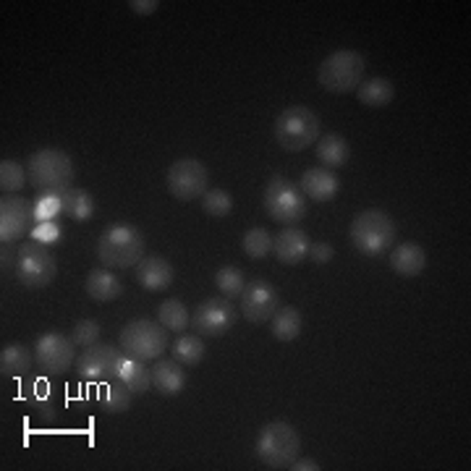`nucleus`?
Masks as SVG:
<instances>
[{
  "label": "nucleus",
  "mask_w": 471,
  "mask_h": 471,
  "mask_svg": "<svg viewBox=\"0 0 471 471\" xmlns=\"http://www.w3.org/2000/svg\"><path fill=\"white\" fill-rule=\"evenodd\" d=\"M147 254V239L136 225L116 222L102 231L97 239V259L108 270H128L142 262Z\"/></svg>",
  "instance_id": "obj_1"
},
{
  "label": "nucleus",
  "mask_w": 471,
  "mask_h": 471,
  "mask_svg": "<svg viewBox=\"0 0 471 471\" xmlns=\"http://www.w3.org/2000/svg\"><path fill=\"white\" fill-rule=\"evenodd\" d=\"M27 173H30V184L42 194H56L63 196L68 188H74V160L68 153H63L58 147H45L31 153L27 160Z\"/></svg>",
  "instance_id": "obj_2"
},
{
  "label": "nucleus",
  "mask_w": 471,
  "mask_h": 471,
  "mask_svg": "<svg viewBox=\"0 0 471 471\" xmlns=\"http://www.w3.org/2000/svg\"><path fill=\"white\" fill-rule=\"evenodd\" d=\"M299 450H301V438L293 430V424H288L285 419L265 424L254 445V453L265 469H288L299 458Z\"/></svg>",
  "instance_id": "obj_3"
},
{
  "label": "nucleus",
  "mask_w": 471,
  "mask_h": 471,
  "mask_svg": "<svg viewBox=\"0 0 471 471\" xmlns=\"http://www.w3.org/2000/svg\"><path fill=\"white\" fill-rule=\"evenodd\" d=\"M396 236H398L396 220L377 207L359 213L348 225V239H351L353 249L362 251L364 257H379L382 251L393 247Z\"/></svg>",
  "instance_id": "obj_4"
},
{
  "label": "nucleus",
  "mask_w": 471,
  "mask_h": 471,
  "mask_svg": "<svg viewBox=\"0 0 471 471\" xmlns=\"http://www.w3.org/2000/svg\"><path fill=\"white\" fill-rule=\"evenodd\" d=\"M367 61L356 50H336L330 53L317 68V82L322 90L333 94L356 92L359 84L364 82Z\"/></svg>",
  "instance_id": "obj_5"
},
{
  "label": "nucleus",
  "mask_w": 471,
  "mask_h": 471,
  "mask_svg": "<svg viewBox=\"0 0 471 471\" xmlns=\"http://www.w3.org/2000/svg\"><path fill=\"white\" fill-rule=\"evenodd\" d=\"M275 139L285 153H304L319 139V118L307 105H291L275 121Z\"/></svg>",
  "instance_id": "obj_6"
},
{
  "label": "nucleus",
  "mask_w": 471,
  "mask_h": 471,
  "mask_svg": "<svg viewBox=\"0 0 471 471\" xmlns=\"http://www.w3.org/2000/svg\"><path fill=\"white\" fill-rule=\"evenodd\" d=\"M168 341V330L155 319H131L118 336L121 351L136 362H157L165 353Z\"/></svg>",
  "instance_id": "obj_7"
},
{
  "label": "nucleus",
  "mask_w": 471,
  "mask_h": 471,
  "mask_svg": "<svg viewBox=\"0 0 471 471\" xmlns=\"http://www.w3.org/2000/svg\"><path fill=\"white\" fill-rule=\"evenodd\" d=\"M265 213L283 225H296L299 220L307 218V196L301 194L299 184L285 179L281 173L270 176L267 187L262 191Z\"/></svg>",
  "instance_id": "obj_8"
},
{
  "label": "nucleus",
  "mask_w": 471,
  "mask_h": 471,
  "mask_svg": "<svg viewBox=\"0 0 471 471\" xmlns=\"http://www.w3.org/2000/svg\"><path fill=\"white\" fill-rule=\"evenodd\" d=\"M13 275H16V281L22 283L24 288L39 291V288H48L50 283L56 281L58 262L48 251V247H42L37 241H27V244L19 247Z\"/></svg>",
  "instance_id": "obj_9"
},
{
  "label": "nucleus",
  "mask_w": 471,
  "mask_h": 471,
  "mask_svg": "<svg viewBox=\"0 0 471 471\" xmlns=\"http://www.w3.org/2000/svg\"><path fill=\"white\" fill-rule=\"evenodd\" d=\"M126 353L121 351V345L110 344H92L87 345L79 356H76V375L82 377L84 382H105L113 377H121V367H124Z\"/></svg>",
  "instance_id": "obj_10"
},
{
  "label": "nucleus",
  "mask_w": 471,
  "mask_h": 471,
  "mask_svg": "<svg viewBox=\"0 0 471 471\" xmlns=\"http://www.w3.org/2000/svg\"><path fill=\"white\" fill-rule=\"evenodd\" d=\"M210 188V170L196 157H181L168 168V191L179 202H194L202 199Z\"/></svg>",
  "instance_id": "obj_11"
},
{
  "label": "nucleus",
  "mask_w": 471,
  "mask_h": 471,
  "mask_svg": "<svg viewBox=\"0 0 471 471\" xmlns=\"http://www.w3.org/2000/svg\"><path fill=\"white\" fill-rule=\"evenodd\" d=\"M191 325H194V333L202 338H222L236 325V307H233V301H228L222 296L205 299L194 307Z\"/></svg>",
  "instance_id": "obj_12"
},
{
  "label": "nucleus",
  "mask_w": 471,
  "mask_h": 471,
  "mask_svg": "<svg viewBox=\"0 0 471 471\" xmlns=\"http://www.w3.org/2000/svg\"><path fill=\"white\" fill-rule=\"evenodd\" d=\"M34 364L48 375H65L76 364V344L63 333H45L34 344Z\"/></svg>",
  "instance_id": "obj_13"
},
{
  "label": "nucleus",
  "mask_w": 471,
  "mask_h": 471,
  "mask_svg": "<svg viewBox=\"0 0 471 471\" xmlns=\"http://www.w3.org/2000/svg\"><path fill=\"white\" fill-rule=\"evenodd\" d=\"M281 310V296L278 288L265 278H254L241 291V314L254 325L270 322L275 312Z\"/></svg>",
  "instance_id": "obj_14"
},
{
  "label": "nucleus",
  "mask_w": 471,
  "mask_h": 471,
  "mask_svg": "<svg viewBox=\"0 0 471 471\" xmlns=\"http://www.w3.org/2000/svg\"><path fill=\"white\" fill-rule=\"evenodd\" d=\"M31 220H34V213L24 196H16V194L3 196L0 199V241L3 244L22 241L34 228Z\"/></svg>",
  "instance_id": "obj_15"
},
{
  "label": "nucleus",
  "mask_w": 471,
  "mask_h": 471,
  "mask_svg": "<svg viewBox=\"0 0 471 471\" xmlns=\"http://www.w3.org/2000/svg\"><path fill=\"white\" fill-rule=\"evenodd\" d=\"M134 278L136 283L144 288V291H153V293H160L165 288L173 285V278H176V270L173 265L162 257V254H144L142 262L134 267Z\"/></svg>",
  "instance_id": "obj_16"
},
{
  "label": "nucleus",
  "mask_w": 471,
  "mask_h": 471,
  "mask_svg": "<svg viewBox=\"0 0 471 471\" xmlns=\"http://www.w3.org/2000/svg\"><path fill=\"white\" fill-rule=\"evenodd\" d=\"M310 247H312L310 233L296 228V225H285L273 241V251H275L278 262L288 265V267H296L304 259H310Z\"/></svg>",
  "instance_id": "obj_17"
},
{
  "label": "nucleus",
  "mask_w": 471,
  "mask_h": 471,
  "mask_svg": "<svg viewBox=\"0 0 471 471\" xmlns=\"http://www.w3.org/2000/svg\"><path fill=\"white\" fill-rule=\"evenodd\" d=\"M299 188H301L304 196H310L314 202H333L341 191V181L333 170L319 165V168H310V170L301 173Z\"/></svg>",
  "instance_id": "obj_18"
},
{
  "label": "nucleus",
  "mask_w": 471,
  "mask_h": 471,
  "mask_svg": "<svg viewBox=\"0 0 471 471\" xmlns=\"http://www.w3.org/2000/svg\"><path fill=\"white\" fill-rule=\"evenodd\" d=\"M153 385H155L157 393L162 396H179L184 388H187V372H184V364L176 362L173 356L170 359H157L153 362Z\"/></svg>",
  "instance_id": "obj_19"
},
{
  "label": "nucleus",
  "mask_w": 471,
  "mask_h": 471,
  "mask_svg": "<svg viewBox=\"0 0 471 471\" xmlns=\"http://www.w3.org/2000/svg\"><path fill=\"white\" fill-rule=\"evenodd\" d=\"M388 259H390V270L396 275H401V278H416L427 267V251H424V247L414 244V241H406V244L396 247V249L390 251Z\"/></svg>",
  "instance_id": "obj_20"
},
{
  "label": "nucleus",
  "mask_w": 471,
  "mask_h": 471,
  "mask_svg": "<svg viewBox=\"0 0 471 471\" xmlns=\"http://www.w3.org/2000/svg\"><path fill=\"white\" fill-rule=\"evenodd\" d=\"M84 288H87L90 299L100 301V304H105V301H116V299L124 296V283L118 281L108 267H105V270H102V267H100V270H90Z\"/></svg>",
  "instance_id": "obj_21"
},
{
  "label": "nucleus",
  "mask_w": 471,
  "mask_h": 471,
  "mask_svg": "<svg viewBox=\"0 0 471 471\" xmlns=\"http://www.w3.org/2000/svg\"><path fill=\"white\" fill-rule=\"evenodd\" d=\"M317 157H319V165L327 168V170H336V168H344L345 162L351 160V144L345 142L341 134H325L317 139Z\"/></svg>",
  "instance_id": "obj_22"
},
{
  "label": "nucleus",
  "mask_w": 471,
  "mask_h": 471,
  "mask_svg": "<svg viewBox=\"0 0 471 471\" xmlns=\"http://www.w3.org/2000/svg\"><path fill=\"white\" fill-rule=\"evenodd\" d=\"M31 364H34V351H30L27 345L11 344L0 351V375L3 377L30 375Z\"/></svg>",
  "instance_id": "obj_23"
},
{
  "label": "nucleus",
  "mask_w": 471,
  "mask_h": 471,
  "mask_svg": "<svg viewBox=\"0 0 471 471\" xmlns=\"http://www.w3.org/2000/svg\"><path fill=\"white\" fill-rule=\"evenodd\" d=\"M356 97L367 108H385L396 97V84L390 79H385V76H375V79H367V82L359 84Z\"/></svg>",
  "instance_id": "obj_24"
},
{
  "label": "nucleus",
  "mask_w": 471,
  "mask_h": 471,
  "mask_svg": "<svg viewBox=\"0 0 471 471\" xmlns=\"http://www.w3.org/2000/svg\"><path fill=\"white\" fill-rule=\"evenodd\" d=\"M301 327H304V317H301V312H299L296 307H281V310L275 312V317L270 319L273 338L281 341V344L296 341L299 333H301Z\"/></svg>",
  "instance_id": "obj_25"
},
{
  "label": "nucleus",
  "mask_w": 471,
  "mask_h": 471,
  "mask_svg": "<svg viewBox=\"0 0 471 471\" xmlns=\"http://www.w3.org/2000/svg\"><path fill=\"white\" fill-rule=\"evenodd\" d=\"M100 404L105 406V411L110 414H124L131 408V388L126 385L121 377H113V379H105L100 382Z\"/></svg>",
  "instance_id": "obj_26"
},
{
  "label": "nucleus",
  "mask_w": 471,
  "mask_h": 471,
  "mask_svg": "<svg viewBox=\"0 0 471 471\" xmlns=\"http://www.w3.org/2000/svg\"><path fill=\"white\" fill-rule=\"evenodd\" d=\"M63 215H68L76 222H84V220L94 218V199L87 188H68L61 196Z\"/></svg>",
  "instance_id": "obj_27"
},
{
  "label": "nucleus",
  "mask_w": 471,
  "mask_h": 471,
  "mask_svg": "<svg viewBox=\"0 0 471 471\" xmlns=\"http://www.w3.org/2000/svg\"><path fill=\"white\" fill-rule=\"evenodd\" d=\"M157 322L168 330V333H184L191 325V314H188L187 304L179 299H168L160 304L157 310Z\"/></svg>",
  "instance_id": "obj_28"
},
{
  "label": "nucleus",
  "mask_w": 471,
  "mask_h": 471,
  "mask_svg": "<svg viewBox=\"0 0 471 471\" xmlns=\"http://www.w3.org/2000/svg\"><path fill=\"white\" fill-rule=\"evenodd\" d=\"M207 356V345L202 336H179L173 341V359L187 364V367H199Z\"/></svg>",
  "instance_id": "obj_29"
},
{
  "label": "nucleus",
  "mask_w": 471,
  "mask_h": 471,
  "mask_svg": "<svg viewBox=\"0 0 471 471\" xmlns=\"http://www.w3.org/2000/svg\"><path fill=\"white\" fill-rule=\"evenodd\" d=\"M121 379L131 388L134 396H139V393H147L153 388V370L147 367V362H136V359L126 356L124 367H121Z\"/></svg>",
  "instance_id": "obj_30"
},
{
  "label": "nucleus",
  "mask_w": 471,
  "mask_h": 471,
  "mask_svg": "<svg viewBox=\"0 0 471 471\" xmlns=\"http://www.w3.org/2000/svg\"><path fill=\"white\" fill-rule=\"evenodd\" d=\"M215 285H218L222 299L233 301V299H241V291H244V285H247V278H244L241 267L225 265V267H220L218 273H215Z\"/></svg>",
  "instance_id": "obj_31"
},
{
  "label": "nucleus",
  "mask_w": 471,
  "mask_h": 471,
  "mask_svg": "<svg viewBox=\"0 0 471 471\" xmlns=\"http://www.w3.org/2000/svg\"><path fill=\"white\" fill-rule=\"evenodd\" d=\"M273 233L267 228H249L241 239V249L249 259H265L273 251Z\"/></svg>",
  "instance_id": "obj_32"
},
{
  "label": "nucleus",
  "mask_w": 471,
  "mask_h": 471,
  "mask_svg": "<svg viewBox=\"0 0 471 471\" xmlns=\"http://www.w3.org/2000/svg\"><path fill=\"white\" fill-rule=\"evenodd\" d=\"M27 179H30V173L24 170L22 162H16V160H3L0 162V188H3V194H19L22 188L27 187Z\"/></svg>",
  "instance_id": "obj_33"
},
{
  "label": "nucleus",
  "mask_w": 471,
  "mask_h": 471,
  "mask_svg": "<svg viewBox=\"0 0 471 471\" xmlns=\"http://www.w3.org/2000/svg\"><path fill=\"white\" fill-rule=\"evenodd\" d=\"M202 210H205V215L225 218L233 210V196L225 188H207L202 196Z\"/></svg>",
  "instance_id": "obj_34"
},
{
  "label": "nucleus",
  "mask_w": 471,
  "mask_h": 471,
  "mask_svg": "<svg viewBox=\"0 0 471 471\" xmlns=\"http://www.w3.org/2000/svg\"><path fill=\"white\" fill-rule=\"evenodd\" d=\"M31 213H34V222H50L58 215H63L61 196L56 194H42L34 205H31Z\"/></svg>",
  "instance_id": "obj_35"
},
{
  "label": "nucleus",
  "mask_w": 471,
  "mask_h": 471,
  "mask_svg": "<svg viewBox=\"0 0 471 471\" xmlns=\"http://www.w3.org/2000/svg\"><path fill=\"white\" fill-rule=\"evenodd\" d=\"M100 325L94 322V319H79L76 325H74V330H71V341L76 345H82V348H87V345H92L100 341Z\"/></svg>",
  "instance_id": "obj_36"
},
{
  "label": "nucleus",
  "mask_w": 471,
  "mask_h": 471,
  "mask_svg": "<svg viewBox=\"0 0 471 471\" xmlns=\"http://www.w3.org/2000/svg\"><path fill=\"white\" fill-rule=\"evenodd\" d=\"M31 241L42 244V247H50V244H58L61 241V228L50 220V222H34L31 228Z\"/></svg>",
  "instance_id": "obj_37"
},
{
  "label": "nucleus",
  "mask_w": 471,
  "mask_h": 471,
  "mask_svg": "<svg viewBox=\"0 0 471 471\" xmlns=\"http://www.w3.org/2000/svg\"><path fill=\"white\" fill-rule=\"evenodd\" d=\"M333 257H336V249L330 244H325V241H317V244L310 247V259L314 265H327Z\"/></svg>",
  "instance_id": "obj_38"
},
{
  "label": "nucleus",
  "mask_w": 471,
  "mask_h": 471,
  "mask_svg": "<svg viewBox=\"0 0 471 471\" xmlns=\"http://www.w3.org/2000/svg\"><path fill=\"white\" fill-rule=\"evenodd\" d=\"M128 8L136 16H153L160 8V0H128Z\"/></svg>",
  "instance_id": "obj_39"
},
{
  "label": "nucleus",
  "mask_w": 471,
  "mask_h": 471,
  "mask_svg": "<svg viewBox=\"0 0 471 471\" xmlns=\"http://www.w3.org/2000/svg\"><path fill=\"white\" fill-rule=\"evenodd\" d=\"M11 247H13V244H3V254H0V257H3V259H0L3 273H8V270H13V267H16V254H19V251H13Z\"/></svg>",
  "instance_id": "obj_40"
},
{
  "label": "nucleus",
  "mask_w": 471,
  "mask_h": 471,
  "mask_svg": "<svg viewBox=\"0 0 471 471\" xmlns=\"http://www.w3.org/2000/svg\"><path fill=\"white\" fill-rule=\"evenodd\" d=\"M288 469H291V471H319V469H322V467H319V464H317L314 458H296V461H293V464H291Z\"/></svg>",
  "instance_id": "obj_41"
}]
</instances>
